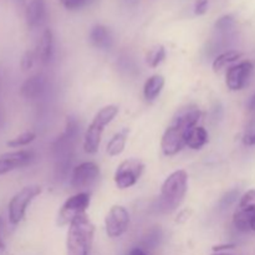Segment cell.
Returning <instances> with one entry per match:
<instances>
[{
  "mask_svg": "<svg viewBox=\"0 0 255 255\" xmlns=\"http://www.w3.org/2000/svg\"><path fill=\"white\" fill-rule=\"evenodd\" d=\"M80 134V126L75 117H67L66 127L61 136L52 143V156L55 158V174L57 179L67 176L74 159L75 146Z\"/></svg>",
  "mask_w": 255,
  "mask_h": 255,
  "instance_id": "cell-1",
  "label": "cell"
},
{
  "mask_svg": "<svg viewBox=\"0 0 255 255\" xmlns=\"http://www.w3.org/2000/svg\"><path fill=\"white\" fill-rule=\"evenodd\" d=\"M66 238L67 255H90L94 244L95 226L86 213L77 216L69 224Z\"/></svg>",
  "mask_w": 255,
  "mask_h": 255,
  "instance_id": "cell-2",
  "label": "cell"
},
{
  "mask_svg": "<svg viewBox=\"0 0 255 255\" xmlns=\"http://www.w3.org/2000/svg\"><path fill=\"white\" fill-rule=\"evenodd\" d=\"M188 189V174L183 169L169 174L163 182L159 197V209L164 213H171L178 208L186 197Z\"/></svg>",
  "mask_w": 255,
  "mask_h": 255,
  "instance_id": "cell-3",
  "label": "cell"
},
{
  "mask_svg": "<svg viewBox=\"0 0 255 255\" xmlns=\"http://www.w3.org/2000/svg\"><path fill=\"white\" fill-rule=\"evenodd\" d=\"M117 114H119V107L115 106V105H109V106L104 107V109L97 112L94 121L91 122L86 133H85L84 148L87 153H96L100 147V142H101V136L105 127L114 121Z\"/></svg>",
  "mask_w": 255,
  "mask_h": 255,
  "instance_id": "cell-4",
  "label": "cell"
},
{
  "mask_svg": "<svg viewBox=\"0 0 255 255\" xmlns=\"http://www.w3.org/2000/svg\"><path fill=\"white\" fill-rule=\"evenodd\" d=\"M40 186H27L20 189L9 202V221L10 223L16 226L24 219L26 213L27 206L31 203L34 198H36L41 193Z\"/></svg>",
  "mask_w": 255,
  "mask_h": 255,
  "instance_id": "cell-5",
  "label": "cell"
},
{
  "mask_svg": "<svg viewBox=\"0 0 255 255\" xmlns=\"http://www.w3.org/2000/svg\"><path fill=\"white\" fill-rule=\"evenodd\" d=\"M90 206V196L86 192H79L75 196L70 197L57 214V224L66 226L70 224L77 216L86 213Z\"/></svg>",
  "mask_w": 255,
  "mask_h": 255,
  "instance_id": "cell-6",
  "label": "cell"
},
{
  "mask_svg": "<svg viewBox=\"0 0 255 255\" xmlns=\"http://www.w3.org/2000/svg\"><path fill=\"white\" fill-rule=\"evenodd\" d=\"M143 163L137 158L126 159L122 162L115 173V183L117 188L126 189L134 186L143 172Z\"/></svg>",
  "mask_w": 255,
  "mask_h": 255,
  "instance_id": "cell-7",
  "label": "cell"
},
{
  "mask_svg": "<svg viewBox=\"0 0 255 255\" xmlns=\"http://www.w3.org/2000/svg\"><path fill=\"white\" fill-rule=\"evenodd\" d=\"M100 177V168L94 162H84L75 167L71 176V186L77 191H85L97 182Z\"/></svg>",
  "mask_w": 255,
  "mask_h": 255,
  "instance_id": "cell-8",
  "label": "cell"
},
{
  "mask_svg": "<svg viewBox=\"0 0 255 255\" xmlns=\"http://www.w3.org/2000/svg\"><path fill=\"white\" fill-rule=\"evenodd\" d=\"M129 224V214L122 206H114L105 218L106 233L110 238L121 237L127 231Z\"/></svg>",
  "mask_w": 255,
  "mask_h": 255,
  "instance_id": "cell-9",
  "label": "cell"
},
{
  "mask_svg": "<svg viewBox=\"0 0 255 255\" xmlns=\"http://www.w3.org/2000/svg\"><path fill=\"white\" fill-rule=\"evenodd\" d=\"M186 132L176 125L166 129L161 142L162 151L166 156H174L186 146Z\"/></svg>",
  "mask_w": 255,
  "mask_h": 255,
  "instance_id": "cell-10",
  "label": "cell"
},
{
  "mask_svg": "<svg viewBox=\"0 0 255 255\" xmlns=\"http://www.w3.org/2000/svg\"><path fill=\"white\" fill-rule=\"evenodd\" d=\"M253 64L251 61H243L238 65H234L227 71V87L232 91L242 90L248 82L252 72H253Z\"/></svg>",
  "mask_w": 255,
  "mask_h": 255,
  "instance_id": "cell-11",
  "label": "cell"
},
{
  "mask_svg": "<svg viewBox=\"0 0 255 255\" xmlns=\"http://www.w3.org/2000/svg\"><path fill=\"white\" fill-rule=\"evenodd\" d=\"M34 153L31 151H16L0 156V176L31 163Z\"/></svg>",
  "mask_w": 255,
  "mask_h": 255,
  "instance_id": "cell-12",
  "label": "cell"
},
{
  "mask_svg": "<svg viewBox=\"0 0 255 255\" xmlns=\"http://www.w3.org/2000/svg\"><path fill=\"white\" fill-rule=\"evenodd\" d=\"M26 24L30 29H36L44 24L46 19V1L31 0L26 6Z\"/></svg>",
  "mask_w": 255,
  "mask_h": 255,
  "instance_id": "cell-13",
  "label": "cell"
},
{
  "mask_svg": "<svg viewBox=\"0 0 255 255\" xmlns=\"http://www.w3.org/2000/svg\"><path fill=\"white\" fill-rule=\"evenodd\" d=\"M46 89V79L42 75L29 77L20 87V95L26 100L39 99Z\"/></svg>",
  "mask_w": 255,
  "mask_h": 255,
  "instance_id": "cell-14",
  "label": "cell"
},
{
  "mask_svg": "<svg viewBox=\"0 0 255 255\" xmlns=\"http://www.w3.org/2000/svg\"><path fill=\"white\" fill-rule=\"evenodd\" d=\"M90 41L99 50H107L114 46V36L111 30L105 25H95L90 32Z\"/></svg>",
  "mask_w": 255,
  "mask_h": 255,
  "instance_id": "cell-15",
  "label": "cell"
},
{
  "mask_svg": "<svg viewBox=\"0 0 255 255\" xmlns=\"http://www.w3.org/2000/svg\"><path fill=\"white\" fill-rule=\"evenodd\" d=\"M199 117H201V112H199V110L197 107H183V109H181L177 112L172 125H176V126L181 127L184 131H188V129L197 126Z\"/></svg>",
  "mask_w": 255,
  "mask_h": 255,
  "instance_id": "cell-16",
  "label": "cell"
},
{
  "mask_svg": "<svg viewBox=\"0 0 255 255\" xmlns=\"http://www.w3.org/2000/svg\"><path fill=\"white\" fill-rule=\"evenodd\" d=\"M52 52H54V36H52L51 30L46 29L42 32L41 37L37 42L35 54H36V57L42 64H47L51 60Z\"/></svg>",
  "mask_w": 255,
  "mask_h": 255,
  "instance_id": "cell-17",
  "label": "cell"
},
{
  "mask_svg": "<svg viewBox=\"0 0 255 255\" xmlns=\"http://www.w3.org/2000/svg\"><path fill=\"white\" fill-rule=\"evenodd\" d=\"M233 223L238 231L244 232H255V211H246V209L238 208L234 212Z\"/></svg>",
  "mask_w": 255,
  "mask_h": 255,
  "instance_id": "cell-18",
  "label": "cell"
},
{
  "mask_svg": "<svg viewBox=\"0 0 255 255\" xmlns=\"http://www.w3.org/2000/svg\"><path fill=\"white\" fill-rule=\"evenodd\" d=\"M208 142V133L206 128L196 126L186 132V146L192 149H201Z\"/></svg>",
  "mask_w": 255,
  "mask_h": 255,
  "instance_id": "cell-19",
  "label": "cell"
},
{
  "mask_svg": "<svg viewBox=\"0 0 255 255\" xmlns=\"http://www.w3.org/2000/svg\"><path fill=\"white\" fill-rule=\"evenodd\" d=\"M164 86V77L162 75H153L146 81L143 87L144 99L147 101H153L161 94Z\"/></svg>",
  "mask_w": 255,
  "mask_h": 255,
  "instance_id": "cell-20",
  "label": "cell"
},
{
  "mask_svg": "<svg viewBox=\"0 0 255 255\" xmlns=\"http://www.w3.org/2000/svg\"><path fill=\"white\" fill-rule=\"evenodd\" d=\"M127 134H128V129L125 128L122 129L121 132L115 134V136L110 139V142L107 143L106 147L107 153H109L110 156H119V154H121L122 152H124L125 146H126L127 142Z\"/></svg>",
  "mask_w": 255,
  "mask_h": 255,
  "instance_id": "cell-21",
  "label": "cell"
},
{
  "mask_svg": "<svg viewBox=\"0 0 255 255\" xmlns=\"http://www.w3.org/2000/svg\"><path fill=\"white\" fill-rule=\"evenodd\" d=\"M241 57H242V52L237 51V50H229V51L222 52L221 55H218V56L214 59L213 65H212V67H213V71L214 72L221 71V70L224 69L227 65L237 61V60L241 59Z\"/></svg>",
  "mask_w": 255,
  "mask_h": 255,
  "instance_id": "cell-22",
  "label": "cell"
},
{
  "mask_svg": "<svg viewBox=\"0 0 255 255\" xmlns=\"http://www.w3.org/2000/svg\"><path fill=\"white\" fill-rule=\"evenodd\" d=\"M234 27H236V19L233 15H224L219 17L214 25L217 34H231L234 32Z\"/></svg>",
  "mask_w": 255,
  "mask_h": 255,
  "instance_id": "cell-23",
  "label": "cell"
},
{
  "mask_svg": "<svg viewBox=\"0 0 255 255\" xmlns=\"http://www.w3.org/2000/svg\"><path fill=\"white\" fill-rule=\"evenodd\" d=\"M162 238H163V233L159 227H153L147 232V234L143 238V246L148 249H154L157 246H159Z\"/></svg>",
  "mask_w": 255,
  "mask_h": 255,
  "instance_id": "cell-24",
  "label": "cell"
},
{
  "mask_svg": "<svg viewBox=\"0 0 255 255\" xmlns=\"http://www.w3.org/2000/svg\"><path fill=\"white\" fill-rule=\"evenodd\" d=\"M166 59V49L162 45L153 47L147 54V64L151 67H157Z\"/></svg>",
  "mask_w": 255,
  "mask_h": 255,
  "instance_id": "cell-25",
  "label": "cell"
},
{
  "mask_svg": "<svg viewBox=\"0 0 255 255\" xmlns=\"http://www.w3.org/2000/svg\"><path fill=\"white\" fill-rule=\"evenodd\" d=\"M35 138H36V134L34 132H25V133L19 134L15 138L7 141L6 144L9 147H12V148H17V147H24L26 144L31 143Z\"/></svg>",
  "mask_w": 255,
  "mask_h": 255,
  "instance_id": "cell-26",
  "label": "cell"
},
{
  "mask_svg": "<svg viewBox=\"0 0 255 255\" xmlns=\"http://www.w3.org/2000/svg\"><path fill=\"white\" fill-rule=\"evenodd\" d=\"M238 197H239L238 189H232V191H229L228 193L224 194V196L221 198V201H219V203H218L219 209H221V211L229 209L232 206H233V203H236V201L238 199Z\"/></svg>",
  "mask_w": 255,
  "mask_h": 255,
  "instance_id": "cell-27",
  "label": "cell"
},
{
  "mask_svg": "<svg viewBox=\"0 0 255 255\" xmlns=\"http://www.w3.org/2000/svg\"><path fill=\"white\" fill-rule=\"evenodd\" d=\"M238 208L246 209V211H255V189H251L239 201Z\"/></svg>",
  "mask_w": 255,
  "mask_h": 255,
  "instance_id": "cell-28",
  "label": "cell"
},
{
  "mask_svg": "<svg viewBox=\"0 0 255 255\" xmlns=\"http://www.w3.org/2000/svg\"><path fill=\"white\" fill-rule=\"evenodd\" d=\"M67 10H79L91 4L94 0H60Z\"/></svg>",
  "mask_w": 255,
  "mask_h": 255,
  "instance_id": "cell-29",
  "label": "cell"
},
{
  "mask_svg": "<svg viewBox=\"0 0 255 255\" xmlns=\"http://www.w3.org/2000/svg\"><path fill=\"white\" fill-rule=\"evenodd\" d=\"M35 59H36V54L34 51H26L21 57V61H20V66L24 71H27L32 67L34 65Z\"/></svg>",
  "mask_w": 255,
  "mask_h": 255,
  "instance_id": "cell-30",
  "label": "cell"
},
{
  "mask_svg": "<svg viewBox=\"0 0 255 255\" xmlns=\"http://www.w3.org/2000/svg\"><path fill=\"white\" fill-rule=\"evenodd\" d=\"M208 0H196V4H194V12H196V15L206 14L207 10H208Z\"/></svg>",
  "mask_w": 255,
  "mask_h": 255,
  "instance_id": "cell-31",
  "label": "cell"
},
{
  "mask_svg": "<svg viewBox=\"0 0 255 255\" xmlns=\"http://www.w3.org/2000/svg\"><path fill=\"white\" fill-rule=\"evenodd\" d=\"M243 142L244 144H247V146H255V129L244 136Z\"/></svg>",
  "mask_w": 255,
  "mask_h": 255,
  "instance_id": "cell-32",
  "label": "cell"
},
{
  "mask_svg": "<svg viewBox=\"0 0 255 255\" xmlns=\"http://www.w3.org/2000/svg\"><path fill=\"white\" fill-rule=\"evenodd\" d=\"M191 213L192 212L188 211V209H184V211H182L181 213H179V216L177 217V222H178V223H184V222L189 218Z\"/></svg>",
  "mask_w": 255,
  "mask_h": 255,
  "instance_id": "cell-33",
  "label": "cell"
},
{
  "mask_svg": "<svg viewBox=\"0 0 255 255\" xmlns=\"http://www.w3.org/2000/svg\"><path fill=\"white\" fill-rule=\"evenodd\" d=\"M234 246H232V244H226V246H217V247H213V252H226L228 251V249H233Z\"/></svg>",
  "mask_w": 255,
  "mask_h": 255,
  "instance_id": "cell-34",
  "label": "cell"
},
{
  "mask_svg": "<svg viewBox=\"0 0 255 255\" xmlns=\"http://www.w3.org/2000/svg\"><path fill=\"white\" fill-rule=\"evenodd\" d=\"M248 110L249 112H252V114H255V94L251 97V100H249Z\"/></svg>",
  "mask_w": 255,
  "mask_h": 255,
  "instance_id": "cell-35",
  "label": "cell"
},
{
  "mask_svg": "<svg viewBox=\"0 0 255 255\" xmlns=\"http://www.w3.org/2000/svg\"><path fill=\"white\" fill-rule=\"evenodd\" d=\"M128 255H147V254L144 253L141 248H133L131 252H129Z\"/></svg>",
  "mask_w": 255,
  "mask_h": 255,
  "instance_id": "cell-36",
  "label": "cell"
},
{
  "mask_svg": "<svg viewBox=\"0 0 255 255\" xmlns=\"http://www.w3.org/2000/svg\"><path fill=\"white\" fill-rule=\"evenodd\" d=\"M211 255H233V254L228 253V252H213Z\"/></svg>",
  "mask_w": 255,
  "mask_h": 255,
  "instance_id": "cell-37",
  "label": "cell"
},
{
  "mask_svg": "<svg viewBox=\"0 0 255 255\" xmlns=\"http://www.w3.org/2000/svg\"><path fill=\"white\" fill-rule=\"evenodd\" d=\"M2 125H4V115H2L1 110H0V129H1Z\"/></svg>",
  "mask_w": 255,
  "mask_h": 255,
  "instance_id": "cell-38",
  "label": "cell"
},
{
  "mask_svg": "<svg viewBox=\"0 0 255 255\" xmlns=\"http://www.w3.org/2000/svg\"><path fill=\"white\" fill-rule=\"evenodd\" d=\"M1 232H2V219L1 217H0V236H1ZM0 242H1V239H0Z\"/></svg>",
  "mask_w": 255,
  "mask_h": 255,
  "instance_id": "cell-39",
  "label": "cell"
},
{
  "mask_svg": "<svg viewBox=\"0 0 255 255\" xmlns=\"http://www.w3.org/2000/svg\"><path fill=\"white\" fill-rule=\"evenodd\" d=\"M2 247H4V246H2V243H1V242H0V251H1V249H2Z\"/></svg>",
  "mask_w": 255,
  "mask_h": 255,
  "instance_id": "cell-40",
  "label": "cell"
},
{
  "mask_svg": "<svg viewBox=\"0 0 255 255\" xmlns=\"http://www.w3.org/2000/svg\"><path fill=\"white\" fill-rule=\"evenodd\" d=\"M17 1H22V0H17Z\"/></svg>",
  "mask_w": 255,
  "mask_h": 255,
  "instance_id": "cell-41",
  "label": "cell"
}]
</instances>
